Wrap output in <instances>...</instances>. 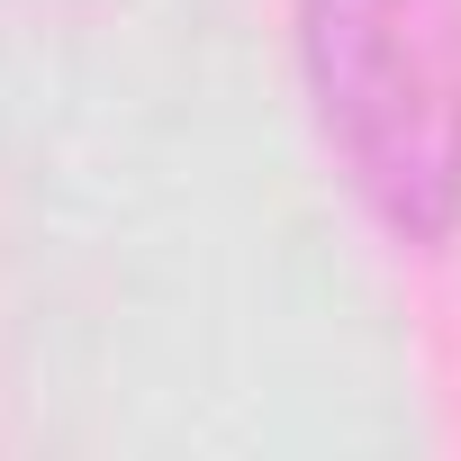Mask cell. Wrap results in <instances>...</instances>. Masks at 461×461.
I'll use <instances>...</instances> for the list:
<instances>
[{"label":"cell","mask_w":461,"mask_h":461,"mask_svg":"<svg viewBox=\"0 0 461 461\" xmlns=\"http://www.w3.org/2000/svg\"><path fill=\"white\" fill-rule=\"evenodd\" d=\"M317 127L407 245L461 226V0H299Z\"/></svg>","instance_id":"cell-1"}]
</instances>
